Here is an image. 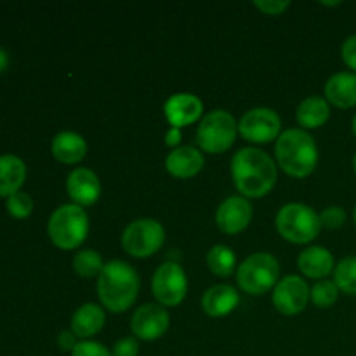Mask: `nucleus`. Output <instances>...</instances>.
<instances>
[{"label":"nucleus","instance_id":"nucleus-11","mask_svg":"<svg viewBox=\"0 0 356 356\" xmlns=\"http://www.w3.org/2000/svg\"><path fill=\"white\" fill-rule=\"evenodd\" d=\"M309 296H312V289L308 287L305 278L298 277V275H289L275 285L273 305L282 315L294 316L305 312Z\"/></svg>","mask_w":356,"mask_h":356},{"label":"nucleus","instance_id":"nucleus-31","mask_svg":"<svg viewBox=\"0 0 356 356\" xmlns=\"http://www.w3.org/2000/svg\"><path fill=\"white\" fill-rule=\"evenodd\" d=\"M139 355V343L136 337H122L115 343L111 356H138Z\"/></svg>","mask_w":356,"mask_h":356},{"label":"nucleus","instance_id":"nucleus-14","mask_svg":"<svg viewBox=\"0 0 356 356\" xmlns=\"http://www.w3.org/2000/svg\"><path fill=\"white\" fill-rule=\"evenodd\" d=\"M66 191H68L70 198L75 202V205L80 207H89L99 200L101 195V183L96 172L90 169H75L70 172L66 177Z\"/></svg>","mask_w":356,"mask_h":356},{"label":"nucleus","instance_id":"nucleus-38","mask_svg":"<svg viewBox=\"0 0 356 356\" xmlns=\"http://www.w3.org/2000/svg\"><path fill=\"white\" fill-rule=\"evenodd\" d=\"M353 169H355V172H356V155H355V159H353Z\"/></svg>","mask_w":356,"mask_h":356},{"label":"nucleus","instance_id":"nucleus-22","mask_svg":"<svg viewBox=\"0 0 356 356\" xmlns=\"http://www.w3.org/2000/svg\"><path fill=\"white\" fill-rule=\"evenodd\" d=\"M26 179V165L19 156L13 153L0 155V198H9L10 195L21 191Z\"/></svg>","mask_w":356,"mask_h":356},{"label":"nucleus","instance_id":"nucleus-20","mask_svg":"<svg viewBox=\"0 0 356 356\" xmlns=\"http://www.w3.org/2000/svg\"><path fill=\"white\" fill-rule=\"evenodd\" d=\"M51 152L58 162L73 165V163L82 162L83 156L87 155V143L76 132L63 131L56 134L54 139H52Z\"/></svg>","mask_w":356,"mask_h":356},{"label":"nucleus","instance_id":"nucleus-7","mask_svg":"<svg viewBox=\"0 0 356 356\" xmlns=\"http://www.w3.org/2000/svg\"><path fill=\"white\" fill-rule=\"evenodd\" d=\"M238 132L235 117L225 110H214L204 117L197 129V145L204 152L218 155L228 152Z\"/></svg>","mask_w":356,"mask_h":356},{"label":"nucleus","instance_id":"nucleus-18","mask_svg":"<svg viewBox=\"0 0 356 356\" xmlns=\"http://www.w3.org/2000/svg\"><path fill=\"white\" fill-rule=\"evenodd\" d=\"M298 266L305 277L313 280H322L327 278L336 268V261L330 250L322 245H313L302 250L298 257Z\"/></svg>","mask_w":356,"mask_h":356},{"label":"nucleus","instance_id":"nucleus-34","mask_svg":"<svg viewBox=\"0 0 356 356\" xmlns=\"http://www.w3.org/2000/svg\"><path fill=\"white\" fill-rule=\"evenodd\" d=\"M79 343L80 341H76V336L72 332V330H63V332H59L58 346H59V350L65 351V353H68V351L72 353Z\"/></svg>","mask_w":356,"mask_h":356},{"label":"nucleus","instance_id":"nucleus-39","mask_svg":"<svg viewBox=\"0 0 356 356\" xmlns=\"http://www.w3.org/2000/svg\"><path fill=\"white\" fill-rule=\"evenodd\" d=\"M353 218H355V225H356V205H355V212H353Z\"/></svg>","mask_w":356,"mask_h":356},{"label":"nucleus","instance_id":"nucleus-9","mask_svg":"<svg viewBox=\"0 0 356 356\" xmlns=\"http://www.w3.org/2000/svg\"><path fill=\"white\" fill-rule=\"evenodd\" d=\"M152 292L163 308H176L184 301L188 292V278L179 263L160 264L152 278Z\"/></svg>","mask_w":356,"mask_h":356},{"label":"nucleus","instance_id":"nucleus-25","mask_svg":"<svg viewBox=\"0 0 356 356\" xmlns=\"http://www.w3.org/2000/svg\"><path fill=\"white\" fill-rule=\"evenodd\" d=\"M103 268V257L92 249L79 250V252L75 254V257H73V270H75V273L82 278L99 277Z\"/></svg>","mask_w":356,"mask_h":356},{"label":"nucleus","instance_id":"nucleus-28","mask_svg":"<svg viewBox=\"0 0 356 356\" xmlns=\"http://www.w3.org/2000/svg\"><path fill=\"white\" fill-rule=\"evenodd\" d=\"M6 207L14 219H26L33 212V200L26 191H17L7 198Z\"/></svg>","mask_w":356,"mask_h":356},{"label":"nucleus","instance_id":"nucleus-33","mask_svg":"<svg viewBox=\"0 0 356 356\" xmlns=\"http://www.w3.org/2000/svg\"><path fill=\"white\" fill-rule=\"evenodd\" d=\"M254 6H256L261 13L268 14V16H280V14L291 6V2H287V0H285V2L284 0H264V2H259V0H257V2H254Z\"/></svg>","mask_w":356,"mask_h":356},{"label":"nucleus","instance_id":"nucleus-23","mask_svg":"<svg viewBox=\"0 0 356 356\" xmlns=\"http://www.w3.org/2000/svg\"><path fill=\"white\" fill-rule=\"evenodd\" d=\"M298 124L301 125L302 131L306 129H318L327 124L330 118V104L329 101L320 96H312L302 101L296 111Z\"/></svg>","mask_w":356,"mask_h":356},{"label":"nucleus","instance_id":"nucleus-4","mask_svg":"<svg viewBox=\"0 0 356 356\" xmlns=\"http://www.w3.org/2000/svg\"><path fill=\"white\" fill-rule=\"evenodd\" d=\"M89 233V218L80 205L65 204L56 209L47 222L51 242L61 250L79 249Z\"/></svg>","mask_w":356,"mask_h":356},{"label":"nucleus","instance_id":"nucleus-5","mask_svg":"<svg viewBox=\"0 0 356 356\" xmlns=\"http://www.w3.org/2000/svg\"><path fill=\"white\" fill-rule=\"evenodd\" d=\"M277 232L287 242L305 245L313 242L322 229L320 216L312 207L299 202L284 205L277 214Z\"/></svg>","mask_w":356,"mask_h":356},{"label":"nucleus","instance_id":"nucleus-32","mask_svg":"<svg viewBox=\"0 0 356 356\" xmlns=\"http://www.w3.org/2000/svg\"><path fill=\"white\" fill-rule=\"evenodd\" d=\"M341 56H343L344 65L356 73V35H351L343 42L341 47Z\"/></svg>","mask_w":356,"mask_h":356},{"label":"nucleus","instance_id":"nucleus-2","mask_svg":"<svg viewBox=\"0 0 356 356\" xmlns=\"http://www.w3.org/2000/svg\"><path fill=\"white\" fill-rule=\"evenodd\" d=\"M139 294V275L129 263L120 259L104 264L97 277V296L101 305L111 313H124L134 306Z\"/></svg>","mask_w":356,"mask_h":356},{"label":"nucleus","instance_id":"nucleus-17","mask_svg":"<svg viewBox=\"0 0 356 356\" xmlns=\"http://www.w3.org/2000/svg\"><path fill=\"white\" fill-rule=\"evenodd\" d=\"M240 296L235 287L232 285H214L202 296V309L205 315L212 318H221V316L229 315L233 309L238 306Z\"/></svg>","mask_w":356,"mask_h":356},{"label":"nucleus","instance_id":"nucleus-29","mask_svg":"<svg viewBox=\"0 0 356 356\" xmlns=\"http://www.w3.org/2000/svg\"><path fill=\"white\" fill-rule=\"evenodd\" d=\"M344 221H346V212L339 205H330V207L323 209L322 214H320L322 228L337 229L344 225Z\"/></svg>","mask_w":356,"mask_h":356},{"label":"nucleus","instance_id":"nucleus-35","mask_svg":"<svg viewBox=\"0 0 356 356\" xmlns=\"http://www.w3.org/2000/svg\"><path fill=\"white\" fill-rule=\"evenodd\" d=\"M183 139V134H181V129L170 127L165 134V145L170 146V148H179V143Z\"/></svg>","mask_w":356,"mask_h":356},{"label":"nucleus","instance_id":"nucleus-27","mask_svg":"<svg viewBox=\"0 0 356 356\" xmlns=\"http://www.w3.org/2000/svg\"><path fill=\"white\" fill-rule=\"evenodd\" d=\"M339 289L334 280H320L312 287V299L316 308H330L339 298Z\"/></svg>","mask_w":356,"mask_h":356},{"label":"nucleus","instance_id":"nucleus-13","mask_svg":"<svg viewBox=\"0 0 356 356\" xmlns=\"http://www.w3.org/2000/svg\"><path fill=\"white\" fill-rule=\"evenodd\" d=\"M252 221V205L245 197H229L216 212V225L226 235L242 233Z\"/></svg>","mask_w":356,"mask_h":356},{"label":"nucleus","instance_id":"nucleus-8","mask_svg":"<svg viewBox=\"0 0 356 356\" xmlns=\"http://www.w3.org/2000/svg\"><path fill=\"white\" fill-rule=\"evenodd\" d=\"M165 242V229L156 219L143 218L129 222L122 233V247L132 257H149Z\"/></svg>","mask_w":356,"mask_h":356},{"label":"nucleus","instance_id":"nucleus-16","mask_svg":"<svg viewBox=\"0 0 356 356\" xmlns=\"http://www.w3.org/2000/svg\"><path fill=\"white\" fill-rule=\"evenodd\" d=\"M204 162L205 160L200 149L193 148V146H179L167 155L165 169L170 176L179 177V179H190L204 169Z\"/></svg>","mask_w":356,"mask_h":356},{"label":"nucleus","instance_id":"nucleus-12","mask_svg":"<svg viewBox=\"0 0 356 356\" xmlns=\"http://www.w3.org/2000/svg\"><path fill=\"white\" fill-rule=\"evenodd\" d=\"M170 316L162 305H143L132 315L131 330L136 339L156 341L169 330Z\"/></svg>","mask_w":356,"mask_h":356},{"label":"nucleus","instance_id":"nucleus-37","mask_svg":"<svg viewBox=\"0 0 356 356\" xmlns=\"http://www.w3.org/2000/svg\"><path fill=\"white\" fill-rule=\"evenodd\" d=\"M351 129H353V134L356 136V115H355L353 122H351Z\"/></svg>","mask_w":356,"mask_h":356},{"label":"nucleus","instance_id":"nucleus-10","mask_svg":"<svg viewBox=\"0 0 356 356\" xmlns=\"http://www.w3.org/2000/svg\"><path fill=\"white\" fill-rule=\"evenodd\" d=\"M282 120L271 108H254L249 110L238 122V132L245 141L256 145H266L280 138Z\"/></svg>","mask_w":356,"mask_h":356},{"label":"nucleus","instance_id":"nucleus-24","mask_svg":"<svg viewBox=\"0 0 356 356\" xmlns=\"http://www.w3.org/2000/svg\"><path fill=\"white\" fill-rule=\"evenodd\" d=\"M207 266L216 277H232L236 268V256L228 245H214L207 252Z\"/></svg>","mask_w":356,"mask_h":356},{"label":"nucleus","instance_id":"nucleus-26","mask_svg":"<svg viewBox=\"0 0 356 356\" xmlns=\"http://www.w3.org/2000/svg\"><path fill=\"white\" fill-rule=\"evenodd\" d=\"M334 282L341 292L348 296H356V256L344 257L336 264Z\"/></svg>","mask_w":356,"mask_h":356},{"label":"nucleus","instance_id":"nucleus-36","mask_svg":"<svg viewBox=\"0 0 356 356\" xmlns=\"http://www.w3.org/2000/svg\"><path fill=\"white\" fill-rule=\"evenodd\" d=\"M7 66H9V54L0 47V73L6 72Z\"/></svg>","mask_w":356,"mask_h":356},{"label":"nucleus","instance_id":"nucleus-21","mask_svg":"<svg viewBox=\"0 0 356 356\" xmlns=\"http://www.w3.org/2000/svg\"><path fill=\"white\" fill-rule=\"evenodd\" d=\"M104 322H106V315H104L103 308L94 302H87V305L80 306L72 316V332L75 334L79 339L89 341L96 334L103 330Z\"/></svg>","mask_w":356,"mask_h":356},{"label":"nucleus","instance_id":"nucleus-19","mask_svg":"<svg viewBox=\"0 0 356 356\" xmlns=\"http://www.w3.org/2000/svg\"><path fill=\"white\" fill-rule=\"evenodd\" d=\"M325 97L329 104L341 110L356 106V73L341 72L330 76L325 83Z\"/></svg>","mask_w":356,"mask_h":356},{"label":"nucleus","instance_id":"nucleus-6","mask_svg":"<svg viewBox=\"0 0 356 356\" xmlns=\"http://www.w3.org/2000/svg\"><path fill=\"white\" fill-rule=\"evenodd\" d=\"M278 275L280 266L277 257L268 252L252 254L236 268L238 287L250 296H263L275 289Z\"/></svg>","mask_w":356,"mask_h":356},{"label":"nucleus","instance_id":"nucleus-3","mask_svg":"<svg viewBox=\"0 0 356 356\" xmlns=\"http://www.w3.org/2000/svg\"><path fill=\"white\" fill-rule=\"evenodd\" d=\"M277 163L285 174L292 177H306L318 163V148L308 131L289 129L282 132L275 145Z\"/></svg>","mask_w":356,"mask_h":356},{"label":"nucleus","instance_id":"nucleus-1","mask_svg":"<svg viewBox=\"0 0 356 356\" xmlns=\"http://www.w3.org/2000/svg\"><path fill=\"white\" fill-rule=\"evenodd\" d=\"M232 177L247 200L266 197L277 184V163L263 149L242 148L232 159Z\"/></svg>","mask_w":356,"mask_h":356},{"label":"nucleus","instance_id":"nucleus-15","mask_svg":"<svg viewBox=\"0 0 356 356\" xmlns=\"http://www.w3.org/2000/svg\"><path fill=\"white\" fill-rule=\"evenodd\" d=\"M163 111H165L167 122L172 127L181 129L195 124L202 117L204 104L195 94L179 92L167 99V103L163 104Z\"/></svg>","mask_w":356,"mask_h":356},{"label":"nucleus","instance_id":"nucleus-30","mask_svg":"<svg viewBox=\"0 0 356 356\" xmlns=\"http://www.w3.org/2000/svg\"><path fill=\"white\" fill-rule=\"evenodd\" d=\"M72 356H111V351L96 341H80L72 351Z\"/></svg>","mask_w":356,"mask_h":356}]
</instances>
